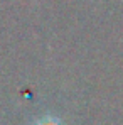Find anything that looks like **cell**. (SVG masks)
Here are the masks:
<instances>
[{"label": "cell", "instance_id": "6da1fadb", "mask_svg": "<svg viewBox=\"0 0 123 125\" xmlns=\"http://www.w3.org/2000/svg\"><path fill=\"white\" fill-rule=\"evenodd\" d=\"M34 125H62V124H61L59 118H56V117H52V115H46V117L39 118Z\"/></svg>", "mask_w": 123, "mask_h": 125}]
</instances>
